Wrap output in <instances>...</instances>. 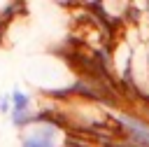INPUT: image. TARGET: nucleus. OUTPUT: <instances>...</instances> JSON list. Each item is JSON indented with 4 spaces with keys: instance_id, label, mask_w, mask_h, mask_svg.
<instances>
[{
    "instance_id": "nucleus-1",
    "label": "nucleus",
    "mask_w": 149,
    "mask_h": 147,
    "mask_svg": "<svg viewBox=\"0 0 149 147\" xmlns=\"http://www.w3.org/2000/svg\"><path fill=\"white\" fill-rule=\"evenodd\" d=\"M12 100H14V105H16V110H23V107H28V98H26L23 93H19V91H14V96H12Z\"/></svg>"
},
{
    "instance_id": "nucleus-2",
    "label": "nucleus",
    "mask_w": 149,
    "mask_h": 147,
    "mask_svg": "<svg viewBox=\"0 0 149 147\" xmlns=\"http://www.w3.org/2000/svg\"><path fill=\"white\" fill-rule=\"evenodd\" d=\"M0 110H2V112H7V110H9V100H7V96L0 100Z\"/></svg>"
}]
</instances>
